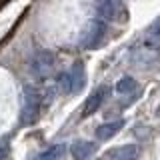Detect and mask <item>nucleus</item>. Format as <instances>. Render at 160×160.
Segmentation results:
<instances>
[{
  "label": "nucleus",
  "mask_w": 160,
  "mask_h": 160,
  "mask_svg": "<svg viewBox=\"0 0 160 160\" xmlns=\"http://www.w3.org/2000/svg\"><path fill=\"white\" fill-rule=\"evenodd\" d=\"M108 96H110V88H108V86H98V88L86 98V102H84L82 118H88V116H92L94 112H98L100 106L106 102V98H108Z\"/></svg>",
  "instance_id": "4"
},
{
  "label": "nucleus",
  "mask_w": 160,
  "mask_h": 160,
  "mask_svg": "<svg viewBox=\"0 0 160 160\" xmlns=\"http://www.w3.org/2000/svg\"><path fill=\"white\" fill-rule=\"evenodd\" d=\"M4 158H6V152H4V150L0 148V160H4Z\"/></svg>",
  "instance_id": "13"
},
{
  "label": "nucleus",
  "mask_w": 160,
  "mask_h": 160,
  "mask_svg": "<svg viewBox=\"0 0 160 160\" xmlns=\"http://www.w3.org/2000/svg\"><path fill=\"white\" fill-rule=\"evenodd\" d=\"M30 68H32L34 76L46 78L48 74L52 72V68H54V54H52V52H48V50H42V52L34 54Z\"/></svg>",
  "instance_id": "5"
},
{
  "label": "nucleus",
  "mask_w": 160,
  "mask_h": 160,
  "mask_svg": "<svg viewBox=\"0 0 160 160\" xmlns=\"http://www.w3.org/2000/svg\"><path fill=\"white\" fill-rule=\"evenodd\" d=\"M138 156V146L136 144H122L106 152L104 160H136Z\"/></svg>",
  "instance_id": "7"
},
{
  "label": "nucleus",
  "mask_w": 160,
  "mask_h": 160,
  "mask_svg": "<svg viewBox=\"0 0 160 160\" xmlns=\"http://www.w3.org/2000/svg\"><path fill=\"white\" fill-rule=\"evenodd\" d=\"M96 12L98 18H102L104 22L116 20L120 14V2L118 0H96Z\"/></svg>",
  "instance_id": "6"
},
{
  "label": "nucleus",
  "mask_w": 160,
  "mask_h": 160,
  "mask_svg": "<svg viewBox=\"0 0 160 160\" xmlns=\"http://www.w3.org/2000/svg\"><path fill=\"white\" fill-rule=\"evenodd\" d=\"M134 90H138V82L134 78H122V80H118L116 82V92L118 94H130V92H134Z\"/></svg>",
  "instance_id": "11"
},
{
  "label": "nucleus",
  "mask_w": 160,
  "mask_h": 160,
  "mask_svg": "<svg viewBox=\"0 0 160 160\" xmlns=\"http://www.w3.org/2000/svg\"><path fill=\"white\" fill-rule=\"evenodd\" d=\"M122 128H124V120H112V122L100 124V126L94 130V134H96V138H100V140H108V138H112L114 134H118Z\"/></svg>",
  "instance_id": "9"
},
{
  "label": "nucleus",
  "mask_w": 160,
  "mask_h": 160,
  "mask_svg": "<svg viewBox=\"0 0 160 160\" xmlns=\"http://www.w3.org/2000/svg\"><path fill=\"white\" fill-rule=\"evenodd\" d=\"M60 84H62V88L66 92L68 90L70 92H80L84 88V84H86V68H84V64L80 60L74 62L68 72H64L60 76Z\"/></svg>",
  "instance_id": "2"
},
{
  "label": "nucleus",
  "mask_w": 160,
  "mask_h": 160,
  "mask_svg": "<svg viewBox=\"0 0 160 160\" xmlns=\"http://www.w3.org/2000/svg\"><path fill=\"white\" fill-rule=\"evenodd\" d=\"M148 34H150V36H154V38H160V16H158L156 20H154L152 24H150Z\"/></svg>",
  "instance_id": "12"
},
{
  "label": "nucleus",
  "mask_w": 160,
  "mask_h": 160,
  "mask_svg": "<svg viewBox=\"0 0 160 160\" xmlns=\"http://www.w3.org/2000/svg\"><path fill=\"white\" fill-rule=\"evenodd\" d=\"M40 106H42V92L34 86H26L22 94V108H20V124L30 126L36 122Z\"/></svg>",
  "instance_id": "1"
},
{
  "label": "nucleus",
  "mask_w": 160,
  "mask_h": 160,
  "mask_svg": "<svg viewBox=\"0 0 160 160\" xmlns=\"http://www.w3.org/2000/svg\"><path fill=\"white\" fill-rule=\"evenodd\" d=\"M94 152H96V144L90 140H76L70 146V154L74 160H88Z\"/></svg>",
  "instance_id": "8"
},
{
  "label": "nucleus",
  "mask_w": 160,
  "mask_h": 160,
  "mask_svg": "<svg viewBox=\"0 0 160 160\" xmlns=\"http://www.w3.org/2000/svg\"><path fill=\"white\" fill-rule=\"evenodd\" d=\"M104 34H106V22H104L102 18H92L82 30L80 44H82L84 48H96L98 44L102 42Z\"/></svg>",
  "instance_id": "3"
},
{
  "label": "nucleus",
  "mask_w": 160,
  "mask_h": 160,
  "mask_svg": "<svg viewBox=\"0 0 160 160\" xmlns=\"http://www.w3.org/2000/svg\"><path fill=\"white\" fill-rule=\"evenodd\" d=\"M64 152H66V146L64 144H54V146L46 148L44 152H40L36 160H60L64 156Z\"/></svg>",
  "instance_id": "10"
}]
</instances>
